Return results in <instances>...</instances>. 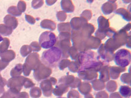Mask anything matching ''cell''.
<instances>
[{
    "instance_id": "cell-12",
    "label": "cell",
    "mask_w": 131,
    "mask_h": 98,
    "mask_svg": "<svg viewBox=\"0 0 131 98\" xmlns=\"http://www.w3.org/2000/svg\"><path fill=\"white\" fill-rule=\"evenodd\" d=\"M78 90L82 94L86 95L90 94L92 91V86L89 83L83 82L81 83L78 87Z\"/></svg>"
},
{
    "instance_id": "cell-28",
    "label": "cell",
    "mask_w": 131,
    "mask_h": 98,
    "mask_svg": "<svg viewBox=\"0 0 131 98\" xmlns=\"http://www.w3.org/2000/svg\"><path fill=\"white\" fill-rule=\"evenodd\" d=\"M95 98H108V95L106 91H100L95 94Z\"/></svg>"
},
{
    "instance_id": "cell-17",
    "label": "cell",
    "mask_w": 131,
    "mask_h": 98,
    "mask_svg": "<svg viewBox=\"0 0 131 98\" xmlns=\"http://www.w3.org/2000/svg\"><path fill=\"white\" fill-rule=\"evenodd\" d=\"M105 87L104 82L100 80H94L92 82V88H94L95 91L102 90Z\"/></svg>"
},
{
    "instance_id": "cell-32",
    "label": "cell",
    "mask_w": 131,
    "mask_h": 98,
    "mask_svg": "<svg viewBox=\"0 0 131 98\" xmlns=\"http://www.w3.org/2000/svg\"><path fill=\"white\" fill-rule=\"evenodd\" d=\"M58 98H66V97H58Z\"/></svg>"
},
{
    "instance_id": "cell-6",
    "label": "cell",
    "mask_w": 131,
    "mask_h": 98,
    "mask_svg": "<svg viewBox=\"0 0 131 98\" xmlns=\"http://www.w3.org/2000/svg\"><path fill=\"white\" fill-rule=\"evenodd\" d=\"M98 23H99V28L98 30L96 31L95 36L97 37H99L100 34H104L105 31L108 29L109 27V22L108 19H106L104 17L100 16L98 19Z\"/></svg>"
},
{
    "instance_id": "cell-24",
    "label": "cell",
    "mask_w": 131,
    "mask_h": 98,
    "mask_svg": "<svg viewBox=\"0 0 131 98\" xmlns=\"http://www.w3.org/2000/svg\"><path fill=\"white\" fill-rule=\"evenodd\" d=\"M70 62L71 61H70L69 60H67V59L62 60V61H60V63H59V68H60V70H63L64 69L66 68L67 67H68Z\"/></svg>"
},
{
    "instance_id": "cell-13",
    "label": "cell",
    "mask_w": 131,
    "mask_h": 98,
    "mask_svg": "<svg viewBox=\"0 0 131 98\" xmlns=\"http://www.w3.org/2000/svg\"><path fill=\"white\" fill-rule=\"evenodd\" d=\"M100 80L102 81L103 82H107L110 80V73H109V67L108 66H104L100 71Z\"/></svg>"
},
{
    "instance_id": "cell-20",
    "label": "cell",
    "mask_w": 131,
    "mask_h": 98,
    "mask_svg": "<svg viewBox=\"0 0 131 98\" xmlns=\"http://www.w3.org/2000/svg\"><path fill=\"white\" fill-rule=\"evenodd\" d=\"M68 67L70 71L72 72H77L80 70V65L78 64L77 61V62H74L73 61V62H70Z\"/></svg>"
},
{
    "instance_id": "cell-30",
    "label": "cell",
    "mask_w": 131,
    "mask_h": 98,
    "mask_svg": "<svg viewBox=\"0 0 131 98\" xmlns=\"http://www.w3.org/2000/svg\"><path fill=\"white\" fill-rule=\"evenodd\" d=\"M84 98H94V97H93L92 94H88L85 95V97H84Z\"/></svg>"
},
{
    "instance_id": "cell-29",
    "label": "cell",
    "mask_w": 131,
    "mask_h": 98,
    "mask_svg": "<svg viewBox=\"0 0 131 98\" xmlns=\"http://www.w3.org/2000/svg\"><path fill=\"white\" fill-rule=\"evenodd\" d=\"M110 98H122V96L119 94V93H113L110 94Z\"/></svg>"
},
{
    "instance_id": "cell-26",
    "label": "cell",
    "mask_w": 131,
    "mask_h": 98,
    "mask_svg": "<svg viewBox=\"0 0 131 98\" xmlns=\"http://www.w3.org/2000/svg\"><path fill=\"white\" fill-rule=\"evenodd\" d=\"M30 93H32V94H31V97H35V98H38L40 97L41 94L40 90H39L38 88H34L33 89H32V90H31V91H30Z\"/></svg>"
},
{
    "instance_id": "cell-19",
    "label": "cell",
    "mask_w": 131,
    "mask_h": 98,
    "mask_svg": "<svg viewBox=\"0 0 131 98\" xmlns=\"http://www.w3.org/2000/svg\"><path fill=\"white\" fill-rule=\"evenodd\" d=\"M61 6H62V8L63 9V10H65L67 12H72L74 11V7L73 3L70 6H67L65 3V1H61Z\"/></svg>"
},
{
    "instance_id": "cell-9",
    "label": "cell",
    "mask_w": 131,
    "mask_h": 98,
    "mask_svg": "<svg viewBox=\"0 0 131 98\" xmlns=\"http://www.w3.org/2000/svg\"><path fill=\"white\" fill-rule=\"evenodd\" d=\"M117 8V4L115 1H108V2L103 4L102 7V10L105 14L108 15L111 13Z\"/></svg>"
},
{
    "instance_id": "cell-1",
    "label": "cell",
    "mask_w": 131,
    "mask_h": 98,
    "mask_svg": "<svg viewBox=\"0 0 131 98\" xmlns=\"http://www.w3.org/2000/svg\"><path fill=\"white\" fill-rule=\"evenodd\" d=\"M77 62L80 65L79 71L90 70L97 72L100 71L103 65L100 60V57L92 51H86L78 54Z\"/></svg>"
},
{
    "instance_id": "cell-25",
    "label": "cell",
    "mask_w": 131,
    "mask_h": 98,
    "mask_svg": "<svg viewBox=\"0 0 131 98\" xmlns=\"http://www.w3.org/2000/svg\"><path fill=\"white\" fill-rule=\"evenodd\" d=\"M80 96L78 91L77 90H71L67 94V98H80Z\"/></svg>"
},
{
    "instance_id": "cell-18",
    "label": "cell",
    "mask_w": 131,
    "mask_h": 98,
    "mask_svg": "<svg viewBox=\"0 0 131 98\" xmlns=\"http://www.w3.org/2000/svg\"><path fill=\"white\" fill-rule=\"evenodd\" d=\"M105 87L106 90H107L108 91L112 93V92H114L116 90L117 87H118V85H117V83L115 82V81L111 80L109 81V82L106 83Z\"/></svg>"
},
{
    "instance_id": "cell-15",
    "label": "cell",
    "mask_w": 131,
    "mask_h": 98,
    "mask_svg": "<svg viewBox=\"0 0 131 98\" xmlns=\"http://www.w3.org/2000/svg\"><path fill=\"white\" fill-rule=\"evenodd\" d=\"M75 79L73 75H67V76H64L63 77H61L59 81V83H62L64 85L68 86V87L73 82V81Z\"/></svg>"
},
{
    "instance_id": "cell-10",
    "label": "cell",
    "mask_w": 131,
    "mask_h": 98,
    "mask_svg": "<svg viewBox=\"0 0 131 98\" xmlns=\"http://www.w3.org/2000/svg\"><path fill=\"white\" fill-rule=\"evenodd\" d=\"M68 89H69V87L68 86L62 83H59V85L56 86V88L53 89L52 93L55 96L60 97L68 91Z\"/></svg>"
},
{
    "instance_id": "cell-23",
    "label": "cell",
    "mask_w": 131,
    "mask_h": 98,
    "mask_svg": "<svg viewBox=\"0 0 131 98\" xmlns=\"http://www.w3.org/2000/svg\"><path fill=\"white\" fill-rule=\"evenodd\" d=\"M68 54H70V56L72 58V60H76L78 56L77 49L74 47H72L70 49H68Z\"/></svg>"
},
{
    "instance_id": "cell-11",
    "label": "cell",
    "mask_w": 131,
    "mask_h": 98,
    "mask_svg": "<svg viewBox=\"0 0 131 98\" xmlns=\"http://www.w3.org/2000/svg\"><path fill=\"white\" fill-rule=\"evenodd\" d=\"M126 71V69L123 68V67H116V66H113L109 68V73L110 77L112 79H117L119 76L120 73L122 72H124Z\"/></svg>"
},
{
    "instance_id": "cell-4",
    "label": "cell",
    "mask_w": 131,
    "mask_h": 98,
    "mask_svg": "<svg viewBox=\"0 0 131 98\" xmlns=\"http://www.w3.org/2000/svg\"><path fill=\"white\" fill-rule=\"evenodd\" d=\"M57 42V37L51 31H45L39 38V46L42 49H49L54 47Z\"/></svg>"
},
{
    "instance_id": "cell-22",
    "label": "cell",
    "mask_w": 131,
    "mask_h": 98,
    "mask_svg": "<svg viewBox=\"0 0 131 98\" xmlns=\"http://www.w3.org/2000/svg\"><path fill=\"white\" fill-rule=\"evenodd\" d=\"M58 30L59 31H70V26L69 23H60L58 25Z\"/></svg>"
},
{
    "instance_id": "cell-14",
    "label": "cell",
    "mask_w": 131,
    "mask_h": 98,
    "mask_svg": "<svg viewBox=\"0 0 131 98\" xmlns=\"http://www.w3.org/2000/svg\"><path fill=\"white\" fill-rule=\"evenodd\" d=\"M119 94L125 98H129L131 96V88L128 86L122 85L119 88Z\"/></svg>"
},
{
    "instance_id": "cell-7",
    "label": "cell",
    "mask_w": 131,
    "mask_h": 98,
    "mask_svg": "<svg viewBox=\"0 0 131 98\" xmlns=\"http://www.w3.org/2000/svg\"><path fill=\"white\" fill-rule=\"evenodd\" d=\"M78 76L81 79L84 80L93 81L97 78L98 75H97V72L93 71L83 70L79 71Z\"/></svg>"
},
{
    "instance_id": "cell-27",
    "label": "cell",
    "mask_w": 131,
    "mask_h": 98,
    "mask_svg": "<svg viewBox=\"0 0 131 98\" xmlns=\"http://www.w3.org/2000/svg\"><path fill=\"white\" fill-rule=\"evenodd\" d=\"M81 83V79H80V78H76L75 79H74V80L73 81V82L70 85L69 87H70V88H77V87L78 88V87L80 86Z\"/></svg>"
},
{
    "instance_id": "cell-31",
    "label": "cell",
    "mask_w": 131,
    "mask_h": 98,
    "mask_svg": "<svg viewBox=\"0 0 131 98\" xmlns=\"http://www.w3.org/2000/svg\"><path fill=\"white\" fill-rule=\"evenodd\" d=\"M3 40H4V39L3 38L2 36H1V35H0V43H1V42H2Z\"/></svg>"
},
{
    "instance_id": "cell-16",
    "label": "cell",
    "mask_w": 131,
    "mask_h": 98,
    "mask_svg": "<svg viewBox=\"0 0 131 98\" xmlns=\"http://www.w3.org/2000/svg\"><path fill=\"white\" fill-rule=\"evenodd\" d=\"M115 13H117V14H119L120 16L123 17V18L125 20L128 21V22L131 20L130 12H128L127 10L125 9L124 8L119 9L116 10Z\"/></svg>"
},
{
    "instance_id": "cell-5",
    "label": "cell",
    "mask_w": 131,
    "mask_h": 98,
    "mask_svg": "<svg viewBox=\"0 0 131 98\" xmlns=\"http://www.w3.org/2000/svg\"><path fill=\"white\" fill-rule=\"evenodd\" d=\"M98 53L100 56L99 57H100L102 60L106 61V62H110V61H112L113 60V52L106 49L103 44H102L100 48L99 49Z\"/></svg>"
},
{
    "instance_id": "cell-21",
    "label": "cell",
    "mask_w": 131,
    "mask_h": 98,
    "mask_svg": "<svg viewBox=\"0 0 131 98\" xmlns=\"http://www.w3.org/2000/svg\"><path fill=\"white\" fill-rule=\"evenodd\" d=\"M121 82L130 85V75L129 73L124 74L121 76Z\"/></svg>"
},
{
    "instance_id": "cell-2",
    "label": "cell",
    "mask_w": 131,
    "mask_h": 98,
    "mask_svg": "<svg viewBox=\"0 0 131 98\" xmlns=\"http://www.w3.org/2000/svg\"><path fill=\"white\" fill-rule=\"evenodd\" d=\"M65 58L62 50L57 47H53L42 53L41 61L45 66L55 67L62 58Z\"/></svg>"
},
{
    "instance_id": "cell-3",
    "label": "cell",
    "mask_w": 131,
    "mask_h": 98,
    "mask_svg": "<svg viewBox=\"0 0 131 98\" xmlns=\"http://www.w3.org/2000/svg\"><path fill=\"white\" fill-rule=\"evenodd\" d=\"M113 60L117 66L124 68L130 63L131 55L130 51L124 49L119 50L114 54Z\"/></svg>"
},
{
    "instance_id": "cell-8",
    "label": "cell",
    "mask_w": 131,
    "mask_h": 98,
    "mask_svg": "<svg viewBox=\"0 0 131 98\" xmlns=\"http://www.w3.org/2000/svg\"><path fill=\"white\" fill-rule=\"evenodd\" d=\"M52 83L50 80V79L46 80L41 83L40 87L43 92V94L46 97H50L51 96L53 91Z\"/></svg>"
}]
</instances>
